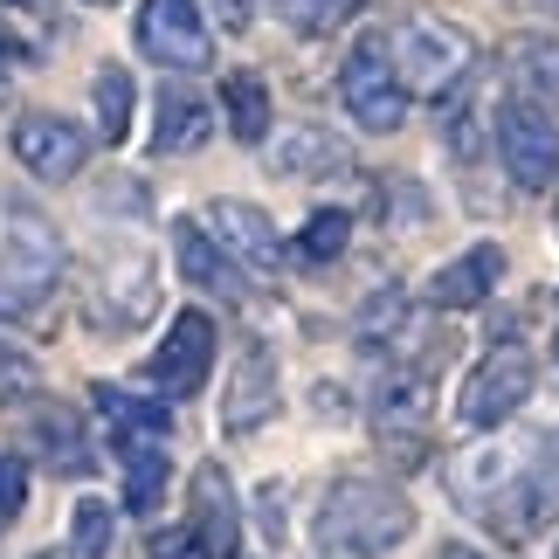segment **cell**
Here are the masks:
<instances>
[{"mask_svg": "<svg viewBox=\"0 0 559 559\" xmlns=\"http://www.w3.org/2000/svg\"><path fill=\"white\" fill-rule=\"evenodd\" d=\"M407 532H415V511L380 477H338L311 519V539L325 559H386Z\"/></svg>", "mask_w": 559, "mask_h": 559, "instance_id": "cell-1", "label": "cell"}, {"mask_svg": "<svg viewBox=\"0 0 559 559\" xmlns=\"http://www.w3.org/2000/svg\"><path fill=\"white\" fill-rule=\"evenodd\" d=\"M56 284H62V235H56V222L35 214V207H14L8 235H0V318H8V325L35 318L56 297Z\"/></svg>", "mask_w": 559, "mask_h": 559, "instance_id": "cell-2", "label": "cell"}, {"mask_svg": "<svg viewBox=\"0 0 559 559\" xmlns=\"http://www.w3.org/2000/svg\"><path fill=\"white\" fill-rule=\"evenodd\" d=\"M338 104H346L353 124H367V132H401L407 124V83L394 70V49H386V35H359L346 70H338Z\"/></svg>", "mask_w": 559, "mask_h": 559, "instance_id": "cell-3", "label": "cell"}, {"mask_svg": "<svg viewBox=\"0 0 559 559\" xmlns=\"http://www.w3.org/2000/svg\"><path fill=\"white\" fill-rule=\"evenodd\" d=\"M14 428L28 442L35 463H49L56 477H91V428L70 401H49V394H21L14 407Z\"/></svg>", "mask_w": 559, "mask_h": 559, "instance_id": "cell-4", "label": "cell"}, {"mask_svg": "<svg viewBox=\"0 0 559 559\" xmlns=\"http://www.w3.org/2000/svg\"><path fill=\"white\" fill-rule=\"evenodd\" d=\"M532 401V353L525 346H498V353H484L477 359V373L463 380V421H469V436H490L498 421H511L519 407Z\"/></svg>", "mask_w": 559, "mask_h": 559, "instance_id": "cell-5", "label": "cell"}, {"mask_svg": "<svg viewBox=\"0 0 559 559\" xmlns=\"http://www.w3.org/2000/svg\"><path fill=\"white\" fill-rule=\"evenodd\" d=\"M498 159L519 187H552L559 180V124L546 118V104L511 97L498 111Z\"/></svg>", "mask_w": 559, "mask_h": 559, "instance_id": "cell-6", "label": "cell"}, {"mask_svg": "<svg viewBox=\"0 0 559 559\" xmlns=\"http://www.w3.org/2000/svg\"><path fill=\"white\" fill-rule=\"evenodd\" d=\"M386 49H394L401 83H407V91H421V97H442L449 83L469 70V41L456 28H442V21H407Z\"/></svg>", "mask_w": 559, "mask_h": 559, "instance_id": "cell-7", "label": "cell"}, {"mask_svg": "<svg viewBox=\"0 0 559 559\" xmlns=\"http://www.w3.org/2000/svg\"><path fill=\"white\" fill-rule=\"evenodd\" d=\"M139 49L159 70H207L214 35L201 21V0H145L139 8Z\"/></svg>", "mask_w": 559, "mask_h": 559, "instance_id": "cell-8", "label": "cell"}, {"mask_svg": "<svg viewBox=\"0 0 559 559\" xmlns=\"http://www.w3.org/2000/svg\"><path fill=\"white\" fill-rule=\"evenodd\" d=\"M91 305H97V325L104 332H139L145 318L159 311V270H153V255H139V249L111 255L104 276H97V290H91Z\"/></svg>", "mask_w": 559, "mask_h": 559, "instance_id": "cell-9", "label": "cell"}, {"mask_svg": "<svg viewBox=\"0 0 559 559\" xmlns=\"http://www.w3.org/2000/svg\"><path fill=\"white\" fill-rule=\"evenodd\" d=\"M207 367H214V318L207 311H180L174 325H166V338H159V353H153V386L166 401H187V394H201V380H207Z\"/></svg>", "mask_w": 559, "mask_h": 559, "instance_id": "cell-10", "label": "cell"}, {"mask_svg": "<svg viewBox=\"0 0 559 559\" xmlns=\"http://www.w3.org/2000/svg\"><path fill=\"white\" fill-rule=\"evenodd\" d=\"M14 159L35 180H76L83 159H91V132L56 111H28V118H14Z\"/></svg>", "mask_w": 559, "mask_h": 559, "instance_id": "cell-11", "label": "cell"}, {"mask_svg": "<svg viewBox=\"0 0 559 559\" xmlns=\"http://www.w3.org/2000/svg\"><path fill=\"white\" fill-rule=\"evenodd\" d=\"M207 235L222 242L242 270L255 276H276V263H284V242H276V222L263 207H249V201H214L207 207Z\"/></svg>", "mask_w": 559, "mask_h": 559, "instance_id": "cell-12", "label": "cell"}, {"mask_svg": "<svg viewBox=\"0 0 559 559\" xmlns=\"http://www.w3.org/2000/svg\"><path fill=\"white\" fill-rule=\"evenodd\" d=\"M276 359L263 346H249L242 359H235V373H228V394H222V428L228 436H249V428H263L276 415Z\"/></svg>", "mask_w": 559, "mask_h": 559, "instance_id": "cell-13", "label": "cell"}, {"mask_svg": "<svg viewBox=\"0 0 559 559\" xmlns=\"http://www.w3.org/2000/svg\"><path fill=\"white\" fill-rule=\"evenodd\" d=\"M498 276H504V249L498 242H477V249H463L456 263H442L436 276H428V305L436 311H477L490 290H498Z\"/></svg>", "mask_w": 559, "mask_h": 559, "instance_id": "cell-14", "label": "cell"}, {"mask_svg": "<svg viewBox=\"0 0 559 559\" xmlns=\"http://www.w3.org/2000/svg\"><path fill=\"white\" fill-rule=\"evenodd\" d=\"M174 255H180V276L193 290H207V297H242L249 284H242V263H235V255L214 242V235L201 228V222H174Z\"/></svg>", "mask_w": 559, "mask_h": 559, "instance_id": "cell-15", "label": "cell"}, {"mask_svg": "<svg viewBox=\"0 0 559 559\" xmlns=\"http://www.w3.org/2000/svg\"><path fill=\"white\" fill-rule=\"evenodd\" d=\"M214 139V104L193 83H166L153 104V153H201Z\"/></svg>", "mask_w": 559, "mask_h": 559, "instance_id": "cell-16", "label": "cell"}, {"mask_svg": "<svg viewBox=\"0 0 559 559\" xmlns=\"http://www.w3.org/2000/svg\"><path fill=\"white\" fill-rule=\"evenodd\" d=\"M270 166L284 180H325V174H346L353 153H346V139H338V132H325V124H290V132L276 139Z\"/></svg>", "mask_w": 559, "mask_h": 559, "instance_id": "cell-17", "label": "cell"}, {"mask_svg": "<svg viewBox=\"0 0 559 559\" xmlns=\"http://www.w3.org/2000/svg\"><path fill=\"white\" fill-rule=\"evenodd\" d=\"M511 469H519V456H511V449H463L456 463H449V490H456V504H469V511H498V498L519 477H511Z\"/></svg>", "mask_w": 559, "mask_h": 559, "instance_id": "cell-18", "label": "cell"}, {"mask_svg": "<svg viewBox=\"0 0 559 559\" xmlns=\"http://www.w3.org/2000/svg\"><path fill=\"white\" fill-rule=\"evenodd\" d=\"M193 532L207 539V552H235V539H242V511H235V490L222 477V463H201L193 469Z\"/></svg>", "mask_w": 559, "mask_h": 559, "instance_id": "cell-19", "label": "cell"}, {"mask_svg": "<svg viewBox=\"0 0 559 559\" xmlns=\"http://www.w3.org/2000/svg\"><path fill=\"white\" fill-rule=\"evenodd\" d=\"M97 407L111 415V436L118 442H166V436H174V415H166L159 401L124 394V386H97Z\"/></svg>", "mask_w": 559, "mask_h": 559, "instance_id": "cell-20", "label": "cell"}, {"mask_svg": "<svg viewBox=\"0 0 559 559\" xmlns=\"http://www.w3.org/2000/svg\"><path fill=\"white\" fill-rule=\"evenodd\" d=\"M91 104H97V139L124 145V132H132V104H139L132 70H124V62H104V70L91 76Z\"/></svg>", "mask_w": 559, "mask_h": 559, "instance_id": "cell-21", "label": "cell"}, {"mask_svg": "<svg viewBox=\"0 0 559 559\" xmlns=\"http://www.w3.org/2000/svg\"><path fill=\"white\" fill-rule=\"evenodd\" d=\"M222 111H228V132L242 145H263L270 139V83L255 70H235L222 83Z\"/></svg>", "mask_w": 559, "mask_h": 559, "instance_id": "cell-22", "label": "cell"}, {"mask_svg": "<svg viewBox=\"0 0 559 559\" xmlns=\"http://www.w3.org/2000/svg\"><path fill=\"white\" fill-rule=\"evenodd\" d=\"M373 421H380L386 442H394L401 428H421L428 421V373H386L380 394H373Z\"/></svg>", "mask_w": 559, "mask_h": 559, "instance_id": "cell-23", "label": "cell"}, {"mask_svg": "<svg viewBox=\"0 0 559 559\" xmlns=\"http://www.w3.org/2000/svg\"><path fill=\"white\" fill-rule=\"evenodd\" d=\"M118 456H124V504L139 511H159V498H166V442H118Z\"/></svg>", "mask_w": 559, "mask_h": 559, "instance_id": "cell-24", "label": "cell"}, {"mask_svg": "<svg viewBox=\"0 0 559 559\" xmlns=\"http://www.w3.org/2000/svg\"><path fill=\"white\" fill-rule=\"evenodd\" d=\"M504 62H511V76H519L525 91L559 97V41H552V35H519Z\"/></svg>", "mask_w": 559, "mask_h": 559, "instance_id": "cell-25", "label": "cell"}, {"mask_svg": "<svg viewBox=\"0 0 559 559\" xmlns=\"http://www.w3.org/2000/svg\"><path fill=\"white\" fill-rule=\"evenodd\" d=\"M346 242H353V214L346 207H318L311 222L297 228V255H305V263H338Z\"/></svg>", "mask_w": 559, "mask_h": 559, "instance_id": "cell-26", "label": "cell"}, {"mask_svg": "<svg viewBox=\"0 0 559 559\" xmlns=\"http://www.w3.org/2000/svg\"><path fill=\"white\" fill-rule=\"evenodd\" d=\"M270 8L284 14V28H297V35H332L338 21L359 14V0H270Z\"/></svg>", "mask_w": 559, "mask_h": 559, "instance_id": "cell-27", "label": "cell"}, {"mask_svg": "<svg viewBox=\"0 0 559 559\" xmlns=\"http://www.w3.org/2000/svg\"><path fill=\"white\" fill-rule=\"evenodd\" d=\"M70 532H76V552L97 559L104 546H111V504H104V498H83L76 519H70Z\"/></svg>", "mask_w": 559, "mask_h": 559, "instance_id": "cell-28", "label": "cell"}, {"mask_svg": "<svg viewBox=\"0 0 559 559\" xmlns=\"http://www.w3.org/2000/svg\"><path fill=\"white\" fill-rule=\"evenodd\" d=\"M21 504H28V456L0 449V525L21 519Z\"/></svg>", "mask_w": 559, "mask_h": 559, "instance_id": "cell-29", "label": "cell"}, {"mask_svg": "<svg viewBox=\"0 0 559 559\" xmlns=\"http://www.w3.org/2000/svg\"><path fill=\"white\" fill-rule=\"evenodd\" d=\"M145 552H153V559H214V552H207V539H201L193 525H159Z\"/></svg>", "mask_w": 559, "mask_h": 559, "instance_id": "cell-30", "label": "cell"}, {"mask_svg": "<svg viewBox=\"0 0 559 559\" xmlns=\"http://www.w3.org/2000/svg\"><path fill=\"white\" fill-rule=\"evenodd\" d=\"M401 305H407V290H380L367 311H359V338H386L401 325Z\"/></svg>", "mask_w": 559, "mask_h": 559, "instance_id": "cell-31", "label": "cell"}, {"mask_svg": "<svg viewBox=\"0 0 559 559\" xmlns=\"http://www.w3.org/2000/svg\"><path fill=\"white\" fill-rule=\"evenodd\" d=\"M207 8H214L222 28H249V8H255V0H207Z\"/></svg>", "mask_w": 559, "mask_h": 559, "instance_id": "cell-32", "label": "cell"}, {"mask_svg": "<svg viewBox=\"0 0 559 559\" xmlns=\"http://www.w3.org/2000/svg\"><path fill=\"white\" fill-rule=\"evenodd\" d=\"M0 386H28V359L8 353V346H0Z\"/></svg>", "mask_w": 559, "mask_h": 559, "instance_id": "cell-33", "label": "cell"}, {"mask_svg": "<svg viewBox=\"0 0 559 559\" xmlns=\"http://www.w3.org/2000/svg\"><path fill=\"white\" fill-rule=\"evenodd\" d=\"M539 469H546V477H552V490H559V428H552V436L539 442Z\"/></svg>", "mask_w": 559, "mask_h": 559, "instance_id": "cell-34", "label": "cell"}, {"mask_svg": "<svg viewBox=\"0 0 559 559\" xmlns=\"http://www.w3.org/2000/svg\"><path fill=\"white\" fill-rule=\"evenodd\" d=\"M8 14H41V0H0Z\"/></svg>", "mask_w": 559, "mask_h": 559, "instance_id": "cell-35", "label": "cell"}, {"mask_svg": "<svg viewBox=\"0 0 559 559\" xmlns=\"http://www.w3.org/2000/svg\"><path fill=\"white\" fill-rule=\"evenodd\" d=\"M442 559H477V552H469V546H442Z\"/></svg>", "mask_w": 559, "mask_h": 559, "instance_id": "cell-36", "label": "cell"}, {"mask_svg": "<svg viewBox=\"0 0 559 559\" xmlns=\"http://www.w3.org/2000/svg\"><path fill=\"white\" fill-rule=\"evenodd\" d=\"M35 559H83V552H76V546H70V552H35Z\"/></svg>", "mask_w": 559, "mask_h": 559, "instance_id": "cell-37", "label": "cell"}, {"mask_svg": "<svg viewBox=\"0 0 559 559\" xmlns=\"http://www.w3.org/2000/svg\"><path fill=\"white\" fill-rule=\"evenodd\" d=\"M91 8H118V0H91Z\"/></svg>", "mask_w": 559, "mask_h": 559, "instance_id": "cell-38", "label": "cell"}, {"mask_svg": "<svg viewBox=\"0 0 559 559\" xmlns=\"http://www.w3.org/2000/svg\"><path fill=\"white\" fill-rule=\"evenodd\" d=\"M552 359H559V338H552Z\"/></svg>", "mask_w": 559, "mask_h": 559, "instance_id": "cell-39", "label": "cell"}]
</instances>
